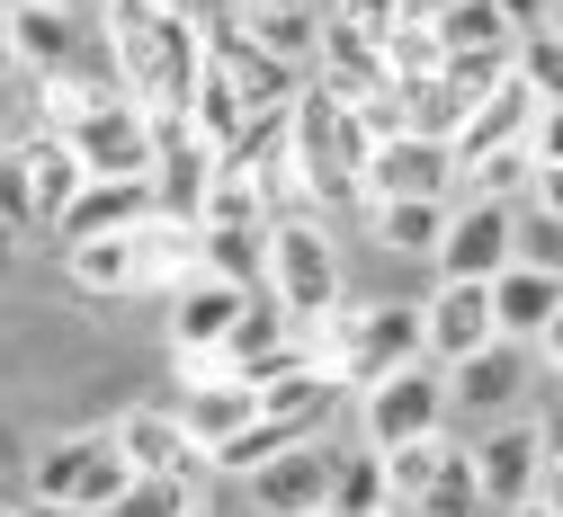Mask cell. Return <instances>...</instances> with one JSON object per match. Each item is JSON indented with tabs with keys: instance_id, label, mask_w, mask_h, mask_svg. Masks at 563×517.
Here are the masks:
<instances>
[{
	"instance_id": "cell-1",
	"label": "cell",
	"mask_w": 563,
	"mask_h": 517,
	"mask_svg": "<svg viewBox=\"0 0 563 517\" xmlns=\"http://www.w3.org/2000/svg\"><path fill=\"white\" fill-rule=\"evenodd\" d=\"M99 10H108V81H117L134 108L179 116L197 63H206L197 10H188V0H179V10H170V0H99Z\"/></svg>"
},
{
	"instance_id": "cell-2",
	"label": "cell",
	"mask_w": 563,
	"mask_h": 517,
	"mask_svg": "<svg viewBox=\"0 0 563 517\" xmlns=\"http://www.w3.org/2000/svg\"><path fill=\"white\" fill-rule=\"evenodd\" d=\"M260 294L296 330L340 304V250L322 233V214H268V250H260Z\"/></svg>"
},
{
	"instance_id": "cell-3",
	"label": "cell",
	"mask_w": 563,
	"mask_h": 517,
	"mask_svg": "<svg viewBox=\"0 0 563 517\" xmlns=\"http://www.w3.org/2000/svg\"><path fill=\"white\" fill-rule=\"evenodd\" d=\"M54 134H63V153H73L90 179H144L153 170V116L125 90H81L54 116Z\"/></svg>"
},
{
	"instance_id": "cell-4",
	"label": "cell",
	"mask_w": 563,
	"mask_h": 517,
	"mask_svg": "<svg viewBox=\"0 0 563 517\" xmlns=\"http://www.w3.org/2000/svg\"><path fill=\"white\" fill-rule=\"evenodd\" d=\"M465 464H474L483 517H510V508H528V499H554V437H545L528 411L492 419L474 447H465Z\"/></svg>"
},
{
	"instance_id": "cell-5",
	"label": "cell",
	"mask_w": 563,
	"mask_h": 517,
	"mask_svg": "<svg viewBox=\"0 0 563 517\" xmlns=\"http://www.w3.org/2000/svg\"><path fill=\"white\" fill-rule=\"evenodd\" d=\"M358 428L367 447H411V437H448V375L430 357L394 366V375L358 384Z\"/></svg>"
},
{
	"instance_id": "cell-6",
	"label": "cell",
	"mask_w": 563,
	"mask_h": 517,
	"mask_svg": "<svg viewBox=\"0 0 563 517\" xmlns=\"http://www.w3.org/2000/svg\"><path fill=\"white\" fill-rule=\"evenodd\" d=\"M125 456H117V437L108 428H81V437H54V447L36 456V473H27V491H36V508H108L117 491H125Z\"/></svg>"
},
{
	"instance_id": "cell-7",
	"label": "cell",
	"mask_w": 563,
	"mask_h": 517,
	"mask_svg": "<svg viewBox=\"0 0 563 517\" xmlns=\"http://www.w3.org/2000/svg\"><path fill=\"white\" fill-rule=\"evenodd\" d=\"M456 153L439 134H411V125H394V134H376L367 143V161H358V205H376V196H456Z\"/></svg>"
},
{
	"instance_id": "cell-8",
	"label": "cell",
	"mask_w": 563,
	"mask_h": 517,
	"mask_svg": "<svg viewBox=\"0 0 563 517\" xmlns=\"http://www.w3.org/2000/svg\"><path fill=\"white\" fill-rule=\"evenodd\" d=\"M510 205H519V196H448V224H439V241H430L439 277L483 285L492 268H510Z\"/></svg>"
},
{
	"instance_id": "cell-9",
	"label": "cell",
	"mask_w": 563,
	"mask_h": 517,
	"mask_svg": "<svg viewBox=\"0 0 563 517\" xmlns=\"http://www.w3.org/2000/svg\"><path fill=\"white\" fill-rule=\"evenodd\" d=\"M448 375V419H510L528 402V348L519 339H483L474 357L439 366Z\"/></svg>"
},
{
	"instance_id": "cell-10",
	"label": "cell",
	"mask_w": 563,
	"mask_h": 517,
	"mask_svg": "<svg viewBox=\"0 0 563 517\" xmlns=\"http://www.w3.org/2000/svg\"><path fill=\"white\" fill-rule=\"evenodd\" d=\"M251 508L260 517H322V491H331V437H296V447H277L268 464L242 473Z\"/></svg>"
},
{
	"instance_id": "cell-11",
	"label": "cell",
	"mask_w": 563,
	"mask_h": 517,
	"mask_svg": "<svg viewBox=\"0 0 563 517\" xmlns=\"http://www.w3.org/2000/svg\"><path fill=\"white\" fill-rule=\"evenodd\" d=\"M483 304H492V339H519V348H537V339H554V322H563V268H492L483 277Z\"/></svg>"
},
{
	"instance_id": "cell-12",
	"label": "cell",
	"mask_w": 563,
	"mask_h": 517,
	"mask_svg": "<svg viewBox=\"0 0 563 517\" xmlns=\"http://www.w3.org/2000/svg\"><path fill=\"white\" fill-rule=\"evenodd\" d=\"M411 313H420V357H430V366H456V357H474V348L492 339V304H483V285H456V277H439Z\"/></svg>"
},
{
	"instance_id": "cell-13",
	"label": "cell",
	"mask_w": 563,
	"mask_h": 517,
	"mask_svg": "<svg viewBox=\"0 0 563 517\" xmlns=\"http://www.w3.org/2000/svg\"><path fill=\"white\" fill-rule=\"evenodd\" d=\"M10 63L27 71V81H45V71H73L90 63V36L73 10H45V0H10Z\"/></svg>"
},
{
	"instance_id": "cell-14",
	"label": "cell",
	"mask_w": 563,
	"mask_h": 517,
	"mask_svg": "<svg viewBox=\"0 0 563 517\" xmlns=\"http://www.w3.org/2000/svg\"><path fill=\"white\" fill-rule=\"evenodd\" d=\"M537 108H554V99H537V90L519 81V71H501V81H492V90H483V99L456 116L448 153H456V161H474V153H501V143H519V134H528V116H537Z\"/></svg>"
},
{
	"instance_id": "cell-15",
	"label": "cell",
	"mask_w": 563,
	"mask_h": 517,
	"mask_svg": "<svg viewBox=\"0 0 563 517\" xmlns=\"http://www.w3.org/2000/svg\"><path fill=\"white\" fill-rule=\"evenodd\" d=\"M242 294H251V285H233V277H206V268H188V277L170 285V348H179V357H206V348H216V339L233 330Z\"/></svg>"
},
{
	"instance_id": "cell-16",
	"label": "cell",
	"mask_w": 563,
	"mask_h": 517,
	"mask_svg": "<svg viewBox=\"0 0 563 517\" xmlns=\"http://www.w3.org/2000/svg\"><path fill=\"white\" fill-rule=\"evenodd\" d=\"M134 224H153V188L144 179H81L73 205L54 214L63 241H99V233H134Z\"/></svg>"
},
{
	"instance_id": "cell-17",
	"label": "cell",
	"mask_w": 563,
	"mask_h": 517,
	"mask_svg": "<svg viewBox=\"0 0 563 517\" xmlns=\"http://www.w3.org/2000/svg\"><path fill=\"white\" fill-rule=\"evenodd\" d=\"M233 19L260 54H277L287 71H313V36H322V10L313 0H233Z\"/></svg>"
},
{
	"instance_id": "cell-18",
	"label": "cell",
	"mask_w": 563,
	"mask_h": 517,
	"mask_svg": "<svg viewBox=\"0 0 563 517\" xmlns=\"http://www.w3.org/2000/svg\"><path fill=\"white\" fill-rule=\"evenodd\" d=\"M108 437H117V456H125L134 473H188V482L206 473V456L188 447V428H179L170 411H125Z\"/></svg>"
},
{
	"instance_id": "cell-19",
	"label": "cell",
	"mask_w": 563,
	"mask_h": 517,
	"mask_svg": "<svg viewBox=\"0 0 563 517\" xmlns=\"http://www.w3.org/2000/svg\"><path fill=\"white\" fill-rule=\"evenodd\" d=\"M251 411H260V402H251V384H242V375H197V384L170 402V419L188 428V447H197V456H206V447H224V437H233Z\"/></svg>"
},
{
	"instance_id": "cell-20",
	"label": "cell",
	"mask_w": 563,
	"mask_h": 517,
	"mask_svg": "<svg viewBox=\"0 0 563 517\" xmlns=\"http://www.w3.org/2000/svg\"><path fill=\"white\" fill-rule=\"evenodd\" d=\"M10 153H19V170H27V196H36V233H54V214L73 205V188H81L90 170H81L73 153H63V134H54V125H36V134H19Z\"/></svg>"
},
{
	"instance_id": "cell-21",
	"label": "cell",
	"mask_w": 563,
	"mask_h": 517,
	"mask_svg": "<svg viewBox=\"0 0 563 517\" xmlns=\"http://www.w3.org/2000/svg\"><path fill=\"white\" fill-rule=\"evenodd\" d=\"M367 224H376V250L430 259V241H439V224H448V196H376Z\"/></svg>"
},
{
	"instance_id": "cell-22",
	"label": "cell",
	"mask_w": 563,
	"mask_h": 517,
	"mask_svg": "<svg viewBox=\"0 0 563 517\" xmlns=\"http://www.w3.org/2000/svg\"><path fill=\"white\" fill-rule=\"evenodd\" d=\"M63 268H73V285H81V294H125V285H144V259H134V233L63 241Z\"/></svg>"
},
{
	"instance_id": "cell-23",
	"label": "cell",
	"mask_w": 563,
	"mask_h": 517,
	"mask_svg": "<svg viewBox=\"0 0 563 517\" xmlns=\"http://www.w3.org/2000/svg\"><path fill=\"white\" fill-rule=\"evenodd\" d=\"M322 517H385V473H376V447H331V491H322Z\"/></svg>"
},
{
	"instance_id": "cell-24",
	"label": "cell",
	"mask_w": 563,
	"mask_h": 517,
	"mask_svg": "<svg viewBox=\"0 0 563 517\" xmlns=\"http://www.w3.org/2000/svg\"><path fill=\"white\" fill-rule=\"evenodd\" d=\"M260 250H268V224H197V268L206 277L260 285Z\"/></svg>"
},
{
	"instance_id": "cell-25",
	"label": "cell",
	"mask_w": 563,
	"mask_h": 517,
	"mask_svg": "<svg viewBox=\"0 0 563 517\" xmlns=\"http://www.w3.org/2000/svg\"><path fill=\"white\" fill-rule=\"evenodd\" d=\"M430 36H439V54H510V27L492 0H448L430 19Z\"/></svg>"
},
{
	"instance_id": "cell-26",
	"label": "cell",
	"mask_w": 563,
	"mask_h": 517,
	"mask_svg": "<svg viewBox=\"0 0 563 517\" xmlns=\"http://www.w3.org/2000/svg\"><path fill=\"white\" fill-rule=\"evenodd\" d=\"M99 517H197V482L188 473H125V491Z\"/></svg>"
},
{
	"instance_id": "cell-27",
	"label": "cell",
	"mask_w": 563,
	"mask_h": 517,
	"mask_svg": "<svg viewBox=\"0 0 563 517\" xmlns=\"http://www.w3.org/2000/svg\"><path fill=\"white\" fill-rule=\"evenodd\" d=\"M510 259L519 268H563V205L554 196L510 205Z\"/></svg>"
},
{
	"instance_id": "cell-28",
	"label": "cell",
	"mask_w": 563,
	"mask_h": 517,
	"mask_svg": "<svg viewBox=\"0 0 563 517\" xmlns=\"http://www.w3.org/2000/svg\"><path fill=\"white\" fill-rule=\"evenodd\" d=\"M411 517H483V491H474V464H465V447H456V437H448V456H439V473L420 482Z\"/></svg>"
},
{
	"instance_id": "cell-29",
	"label": "cell",
	"mask_w": 563,
	"mask_h": 517,
	"mask_svg": "<svg viewBox=\"0 0 563 517\" xmlns=\"http://www.w3.org/2000/svg\"><path fill=\"white\" fill-rule=\"evenodd\" d=\"M510 71H519L537 99H554L563 90V27H519L510 36Z\"/></svg>"
},
{
	"instance_id": "cell-30",
	"label": "cell",
	"mask_w": 563,
	"mask_h": 517,
	"mask_svg": "<svg viewBox=\"0 0 563 517\" xmlns=\"http://www.w3.org/2000/svg\"><path fill=\"white\" fill-rule=\"evenodd\" d=\"M456 179H474V196H519V188L537 179V161H528V143H501V153L456 161Z\"/></svg>"
},
{
	"instance_id": "cell-31",
	"label": "cell",
	"mask_w": 563,
	"mask_h": 517,
	"mask_svg": "<svg viewBox=\"0 0 563 517\" xmlns=\"http://www.w3.org/2000/svg\"><path fill=\"white\" fill-rule=\"evenodd\" d=\"M0 233H36V196H27V170L10 143H0Z\"/></svg>"
},
{
	"instance_id": "cell-32",
	"label": "cell",
	"mask_w": 563,
	"mask_h": 517,
	"mask_svg": "<svg viewBox=\"0 0 563 517\" xmlns=\"http://www.w3.org/2000/svg\"><path fill=\"white\" fill-rule=\"evenodd\" d=\"M331 19H349V27L367 36V45H385V36H394L411 10H402V0H349V10H331Z\"/></svg>"
},
{
	"instance_id": "cell-33",
	"label": "cell",
	"mask_w": 563,
	"mask_h": 517,
	"mask_svg": "<svg viewBox=\"0 0 563 517\" xmlns=\"http://www.w3.org/2000/svg\"><path fill=\"white\" fill-rule=\"evenodd\" d=\"M501 10V27L519 36V27H554V0H492Z\"/></svg>"
},
{
	"instance_id": "cell-34",
	"label": "cell",
	"mask_w": 563,
	"mask_h": 517,
	"mask_svg": "<svg viewBox=\"0 0 563 517\" xmlns=\"http://www.w3.org/2000/svg\"><path fill=\"white\" fill-rule=\"evenodd\" d=\"M10 71L19 63H10V0H0V81H10Z\"/></svg>"
},
{
	"instance_id": "cell-35",
	"label": "cell",
	"mask_w": 563,
	"mask_h": 517,
	"mask_svg": "<svg viewBox=\"0 0 563 517\" xmlns=\"http://www.w3.org/2000/svg\"><path fill=\"white\" fill-rule=\"evenodd\" d=\"M402 10H411V19H439V10H448V0H402Z\"/></svg>"
},
{
	"instance_id": "cell-36",
	"label": "cell",
	"mask_w": 563,
	"mask_h": 517,
	"mask_svg": "<svg viewBox=\"0 0 563 517\" xmlns=\"http://www.w3.org/2000/svg\"><path fill=\"white\" fill-rule=\"evenodd\" d=\"M45 10H73V19H90V10H99V0H45Z\"/></svg>"
},
{
	"instance_id": "cell-37",
	"label": "cell",
	"mask_w": 563,
	"mask_h": 517,
	"mask_svg": "<svg viewBox=\"0 0 563 517\" xmlns=\"http://www.w3.org/2000/svg\"><path fill=\"white\" fill-rule=\"evenodd\" d=\"M313 10H322V19H331V10H349V0H313Z\"/></svg>"
},
{
	"instance_id": "cell-38",
	"label": "cell",
	"mask_w": 563,
	"mask_h": 517,
	"mask_svg": "<svg viewBox=\"0 0 563 517\" xmlns=\"http://www.w3.org/2000/svg\"><path fill=\"white\" fill-rule=\"evenodd\" d=\"M45 517H90V508H45Z\"/></svg>"
},
{
	"instance_id": "cell-39",
	"label": "cell",
	"mask_w": 563,
	"mask_h": 517,
	"mask_svg": "<svg viewBox=\"0 0 563 517\" xmlns=\"http://www.w3.org/2000/svg\"><path fill=\"white\" fill-rule=\"evenodd\" d=\"M0 517H19V508H10V499H0Z\"/></svg>"
}]
</instances>
